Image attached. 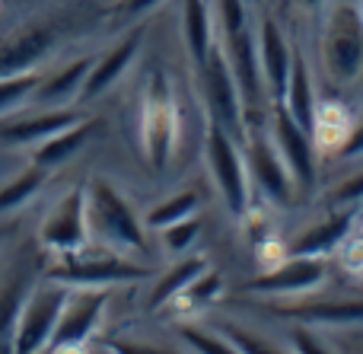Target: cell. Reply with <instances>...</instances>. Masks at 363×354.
I'll list each match as a JSON object with an SVG mask.
<instances>
[{"mask_svg": "<svg viewBox=\"0 0 363 354\" xmlns=\"http://www.w3.org/2000/svg\"><path fill=\"white\" fill-rule=\"evenodd\" d=\"M290 342H294L296 351H328V345L322 342L313 329H309V323L306 326H296V329L290 332Z\"/></svg>", "mask_w": 363, "mask_h": 354, "instance_id": "836d02e7", "label": "cell"}, {"mask_svg": "<svg viewBox=\"0 0 363 354\" xmlns=\"http://www.w3.org/2000/svg\"><path fill=\"white\" fill-rule=\"evenodd\" d=\"M86 227L89 243L99 249L131 255L138 262L150 259V240H147V223L134 211V204L108 182L106 176H93L86 185Z\"/></svg>", "mask_w": 363, "mask_h": 354, "instance_id": "6da1fadb", "label": "cell"}, {"mask_svg": "<svg viewBox=\"0 0 363 354\" xmlns=\"http://www.w3.org/2000/svg\"><path fill=\"white\" fill-rule=\"evenodd\" d=\"M249 4H252V6H255V4H262V0H249Z\"/></svg>", "mask_w": 363, "mask_h": 354, "instance_id": "74e56055", "label": "cell"}, {"mask_svg": "<svg viewBox=\"0 0 363 354\" xmlns=\"http://www.w3.org/2000/svg\"><path fill=\"white\" fill-rule=\"evenodd\" d=\"M338 157L341 160H357V157H363V115L351 125V131H347V140L341 144Z\"/></svg>", "mask_w": 363, "mask_h": 354, "instance_id": "e575fe53", "label": "cell"}, {"mask_svg": "<svg viewBox=\"0 0 363 354\" xmlns=\"http://www.w3.org/2000/svg\"><path fill=\"white\" fill-rule=\"evenodd\" d=\"M140 140H144L147 163L153 170H166L176 153L179 140V112L176 99L169 93V83L163 74L150 77V87L144 96V112H140Z\"/></svg>", "mask_w": 363, "mask_h": 354, "instance_id": "52a82bcc", "label": "cell"}, {"mask_svg": "<svg viewBox=\"0 0 363 354\" xmlns=\"http://www.w3.org/2000/svg\"><path fill=\"white\" fill-rule=\"evenodd\" d=\"M338 249H341V265L347 272L360 275L363 272V233H347Z\"/></svg>", "mask_w": 363, "mask_h": 354, "instance_id": "d6a6232c", "label": "cell"}, {"mask_svg": "<svg viewBox=\"0 0 363 354\" xmlns=\"http://www.w3.org/2000/svg\"><path fill=\"white\" fill-rule=\"evenodd\" d=\"M360 275H363V272H360Z\"/></svg>", "mask_w": 363, "mask_h": 354, "instance_id": "60d3db41", "label": "cell"}, {"mask_svg": "<svg viewBox=\"0 0 363 354\" xmlns=\"http://www.w3.org/2000/svg\"><path fill=\"white\" fill-rule=\"evenodd\" d=\"M204 163H207V172H211L213 185H217L220 198H223L226 211H230L233 217L249 214L252 179H249V166H245L242 140L236 144V138H233L226 128L211 121L207 134H204Z\"/></svg>", "mask_w": 363, "mask_h": 354, "instance_id": "3957f363", "label": "cell"}, {"mask_svg": "<svg viewBox=\"0 0 363 354\" xmlns=\"http://www.w3.org/2000/svg\"><path fill=\"white\" fill-rule=\"evenodd\" d=\"M93 128H96L93 118H83V121H77V125L64 128V131L51 134V138H45L42 144H35V153H32V166H38V170L51 172V170H57V166L70 163V160L80 153V147L89 140Z\"/></svg>", "mask_w": 363, "mask_h": 354, "instance_id": "44dd1931", "label": "cell"}, {"mask_svg": "<svg viewBox=\"0 0 363 354\" xmlns=\"http://www.w3.org/2000/svg\"><path fill=\"white\" fill-rule=\"evenodd\" d=\"M38 240L55 255H70L89 246V227H86V192L83 185L67 189L55 204L48 208Z\"/></svg>", "mask_w": 363, "mask_h": 354, "instance_id": "8fae6325", "label": "cell"}, {"mask_svg": "<svg viewBox=\"0 0 363 354\" xmlns=\"http://www.w3.org/2000/svg\"><path fill=\"white\" fill-rule=\"evenodd\" d=\"M277 316H294L300 323H363V300H315L303 304L300 297L290 304L271 306Z\"/></svg>", "mask_w": 363, "mask_h": 354, "instance_id": "7402d4cb", "label": "cell"}, {"mask_svg": "<svg viewBox=\"0 0 363 354\" xmlns=\"http://www.w3.org/2000/svg\"><path fill=\"white\" fill-rule=\"evenodd\" d=\"M300 6H306V10H313V6H319V4H325V0H296Z\"/></svg>", "mask_w": 363, "mask_h": 354, "instance_id": "8d00e7d4", "label": "cell"}, {"mask_svg": "<svg viewBox=\"0 0 363 354\" xmlns=\"http://www.w3.org/2000/svg\"><path fill=\"white\" fill-rule=\"evenodd\" d=\"M281 106L290 112V118L296 121L300 128H306L313 134V125H315V89H313V74H309V64H306V55L300 48H294V61H290V80H287V89H284V99Z\"/></svg>", "mask_w": 363, "mask_h": 354, "instance_id": "d6986e66", "label": "cell"}, {"mask_svg": "<svg viewBox=\"0 0 363 354\" xmlns=\"http://www.w3.org/2000/svg\"><path fill=\"white\" fill-rule=\"evenodd\" d=\"M157 233H160V246H163L169 255H185L188 246H191V243L198 240V233H201V217L198 214L182 217V221L169 223V227H163V230H157Z\"/></svg>", "mask_w": 363, "mask_h": 354, "instance_id": "f1b7e54d", "label": "cell"}, {"mask_svg": "<svg viewBox=\"0 0 363 354\" xmlns=\"http://www.w3.org/2000/svg\"><path fill=\"white\" fill-rule=\"evenodd\" d=\"M201 93H204V106L211 112V121H217L220 128L242 140L245 134V112H242V96L233 80V70L226 64V55L220 48V42H213L211 55L204 57V64L198 67Z\"/></svg>", "mask_w": 363, "mask_h": 354, "instance_id": "ba28073f", "label": "cell"}, {"mask_svg": "<svg viewBox=\"0 0 363 354\" xmlns=\"http://www.w3.org/2000/svg\"><path fill=\"white\" fill-rule=\"evenodd\" d=\"M322 74L335 87H354L363 77V6L360 0H332L319 35Z\"/></svg>", "mask_w": 363, "mask_h": 354, "instance_id": "7a4b0ae2", "label": "cell"}, {"mask_svg": "<svg viewBox=\"0 0 363 354\" xmlns=\"http://www.w3.org/2000/svg\"><path fill=\"white\" fill-rule=\"evenodd\" d=\"M163 0H121V13L125 16H144V13L157 10Z\"/></svg>", "mask_w": 363, "mask_h": 354, "instance_id": "d590c367", "label": "cell"}, {"mask_svg": "<svg viewBox=\"0 0 363 354\" xmlns=\"http://www.w3.org/2000/svg\"><path fill=\"white\" fill-rule=\"evenodd\" d=\"M211 10H213V26H217V38L252 26L249 0H211Z\"/></svg>", "mask_w": 363, "mask_h": 354, "instance_id": "83f0119b", "label": "cell"}, {"mask_svg": "<svg viewBox=\"0 0 363 354\" xmlns=\"http://www.w3.org/2000/svg\"><path fill=\"white\" fill-rule=\"evenodd\" d=\"M86 249L70 255H57L61 262L55 268H48V278L61 281L67 287H115V284H131V281L150 278V268L144 262L131 259V255L112 253V249H102V253L89 255Z\"/></svg>", "mask_w": 363, "mask_h": 354, "instance_id": "277c9868", "label": "cell"}, {"mask_svg": "<svg viewBox=\"0 0 363 354\" xmlns=\"http://www.w3.org/2000/svg\"><path fill=\"white\" fill-rule=\"evenodd\" d=\"M242 153L245 166H249V179L262 192L264 201L274 204V208H294L296 198H300V189H296L284 157L277 153L271 134H264V128L258 125H249L242 134Z\"/></svg>", "mask_w": 363, "mask_h": 354, "instance_id": "5b68a950", "label": "cell"}, {"mask_svg": "<svg viewBox=\"0 0 363 354\" xmlns=\"http://www.w3.org/2000/svg\"><path fill=\"white\" fill-rule=\"evenodd\" d=\"M26 281H10L0 294V351H10L13 342V329H16V319L19 310L26 304Z\"/></svg>", "mask_w": 363, "mask_h": 354, "instance_id": "4316f807", "label": "cell"}, {"mask_svg": "<svg viewBox=\"0 0 363 354\" xmlns=\"http://www.w3.org/2000/svg\"><path fill=\"white\" fill-rule=\"evenodd\" d=\"M360 6H363V0H360Z\"/></svg>", "mask_w": 363, "mask_h": 354, "instance_id": "ab89813d", "label": "cell"}, {"mask_svg": "<svg viewBox=\"0 0 363 354\" xmlns=\"http://www.w3.org/2000/svg\"><path fill=\"white\" fill-rule=\"evenodd\" d=\"M182 38L191 55L194 67L204 64L211 55L213 42H217V26H213L211 0H182Z\"/></svg>", "mask_w": 363, "mask_h": 354, "instance_id": "ffe728a7", "label": "cell"}, {"mask_svg": "<svg viewBox=\"0 0 363 354\" xmlns=\"http://www.w3.org/2000/svg\"><path fill=\"white\" fill-rule=\"evenodd\" d=\"M93 67V57H77V61L57 67L55 74L42 77L32 93L29 106H42V109H55V106H74L80 102L83 83H86V74Z\"/></svg>", "mask_w": 363, "mask_h": 354, "instance_id": "ac0fdd59", "label": "cell"}, {"mask_svg": "<svg viewBox=\"0 0 363 354\" xmlns=\"http://www.w3.org/2000/svg\"><path fill=\"white\" fill-rule=\"evenodd\" d=\"M204 268H207V262L201 259V255H191V259H179L176 265L169 268V272L157 278V284H153L150 300H147V304L157 310V306H163V304H169V300H176L179 294L185 291V287L191 284V281L198 278L201 272H204Z\"/></svg>", "mask_w": 363, "mask_h": 354, "instance_id": "603a6c76", "label": "cell"}, {"mask_svg": "<svg viewBox=\"0 0 363 354\" xmlns=\"http://www.w3.org/2000/svg\"><path fill=\"white\" fill-rule=\"evenodd\" d=\"M70 287L61 284V281H45V284L32 287L26 294V304L19 310L16 329H13V342L10 351L16 354H38L48 351V342L55 336V326L61 319V310L67 304Z\"/></svg>", "mask_w": 363, "mask_h": 354, "instance_id": "8992f818", "label": "cell"}, {"mask_svg": "<svg viewBox=\"0 0 363 354\" xmlns=\"http://www.w3.org/2000/svg\"><path fill=\"white\" fill-rule=\"evenodd\" d=\"M55 42H57V32L51 26H38V29L16 35L13 42H6L0 48V77H16V74L35 70L55 51Z\"/></svg>", "mask_w": 363, "mask_h": 354, "instance_id": "2e32d148", "label": "cell"}, {"mask_svg": "<svg viewBox=\"0 0 363 354\" xmlns=\"http://www.w3.org/2000/svg\"><path fill=\"white\" fill-rule=\"evenodd\" d=\"M255 45H258V64H262L264 89H268L271 106L284 99V89L290 80V61H294V48L287 45L281 26L271 16L255 19Z\"/></svg>", "mask_w": 363, "mask_h": 354, "instance_id": "4fadbf2b", "label": "cell"}, {"mask_svg": "<svg viewBox=\"0 0 363 354\" xmlns=\"http://www.w3.org/2000/svg\"><path fill=\"white\" fill-rule=\"evenodd\" d=\"M268 125H271V131H268L271 140H274L277 153H281L284 163H287L300 195H309V192L315 189V179H319V157H315L313 134H309L306 128L296 125L281 102L271 106Z\"/></svg>", "mask_w": 363, "mask_h": 354, "instance_id": "9c48e42d", "label": "cell"}, {"mask_svg": "<svg viewBox=\"0 0 363 354\" xmlns=\"http://www.w3.org/2000/svg\"><path fill=\"white\" fill-rule=\"evenodd\" d=\"M86 115L74 106H55V109H42L35 115H13V118L0 121V144L6 147H35L45 138L64 131V128L83 121Z\"/></svg>", "mask_w": 363, "mask_h": 354, "instance_id": "5bb4252c", "label": "cell"}, {"mask_svg": "<svg viewBox=\"0 0 363 354\" xmlns=\"http://www.w3.org/2000/svg\"><path fill=\"white\" fill-rule=\"evenodd\" d=\"M357 221V208L332 211L322 221H315L313 227H306L294 243H290V255H328L345 243V236L354 230Z\"/></svg>", "mask_w": 363, "mask_h": 354, "instance_id": "e0dca14e", "label": "cell"}, {"mask_svg": "<svg viewBox=\"0 0 363 354\" xmlns=\"http://www.w3.org/2000/svg\"><path fill=\"white\" fill-rule=\"evenodd\" d=\"M108 304V287H70L48 351H77L96 336Z\"/></svg>", "mask_w": 363, "mask_h": 354, "instance_id": "30bf717a", "label": "cell"}, {"mask_svg": "<svg viewBox=\"0 0 363 354\" xmlns=\"http://www.w3.org/2000/svg\"><path fill=\"white\" fill-rule=\"evenodd\" d=\"M140 45H144V29L138 26V29L128 32L118 45H112L102 57H93V67H89L86 83H83V93H80V106H86V102L106 96L108 89L128 74V67L134 64V57L140 55Z\"/></svg>", "mask_w": 363, "mask_h": 354, "instance_id": "9a60e30c", "label": "cell"}, {"mask_svg": "<svg viewBox=\"0 0 363 354\" xmlns=\"http://www.w3.org/2000/svg\"><path fill=\"white\" fill-rule=\"evenodd\" d=\"M325 275H328L325 255H287L271 272L249 281L245 294H264V297H277V300L306 297V294L319 291L325 284Z\"/></svg>", "mask_w": 363, "mask_h": 354, "instance_id": "7c38bea8", "label": "cell"}, {"mask_svg": "<svg viewBox=\"0 0 363 354\" xmlns=\"http://www.w3.org/2000/svg\"><path fill=\"white\" fill-rule=\"evenodd\" d=\"M38 80H42V74H35V70L16 77H0V121L13 118L16 112H23L29 106Z\"/></svg>", "mask_w": 363, "mask_h": 354, "instance_id": "d4e9b609", "label": "cell"}, {"mask_svg": "<svg viewBox=\"0 0 363 354\" xmlns=\"http://www.w3.org/2000/svg\"><path fill=\"white\" fill-rule=\"evenodd\" d=\"M220 291H223V278H220L217 272H211V268H204L176 300H182V304H188V306H211L213 300L220 297Z\"/></svg>", "mask_w": 363, "mask_h": 354, "instance_id": "f546056e", "label": "cell"}, {"mask_svg": "<svg viewBox=\"0 0 363 354\" xmlns=\"http://www.w3.org/2000/svg\"><path fill=\"white\" fill-rule=\"evenodd\" d=\"M45 179H48V172L38 170V166H32V170L16 172L13 179H6V182L0 185V217L26 208V204L38 195V189L45 185Z\"/></svg>", "mask_w": 363, "mask_h": 354, "instance_id": "cb8c5ba5", "label": "cell"}, {"mask_svg": "<svg viewBox=\"0 0 363 354\" xmlns=\"http://www.w3.org/2000/svg\"><path fill=\"white\" fill-rule=\"evenodd\" d=\"M198 204H201L198 201V192H179V195H172V198H166V201L153 204V208L147 211L144 223H147V230H163V227H169V223L182 221V217L198 214Z\"/></svg>", "mask_w": 363, "mask_h": 354, "instance_id": "484cf974", "label": "cell"}, {"mask_svg": "<svg viewBox=\"0 0 363 354\" xmlns=\"http://www.w3.org/2000/svg\"><path fill=\"white\" fill-rule=\"evenodd\" d=\"M328 198H332L335 208H357V204H363V166H357L354 172H347V176L332 189Z\"/></svg>", "mask_w": 363, "mask_h": 354, "instance_id": "4dcf8cb0", "label": "cell"}, {"mask_svg": "<svg viewBox=\"0 0 363 354\" xmlns=\"http://www.w3.org/2000/svg\"><path fill=\"white\" fill-rule=\"evenodd\" d=\"M360 233H363V227H360Z\"/></svg>", "mask_w": 363, "mask_h": 354, "instance_id": "f35d334b", "label": "cell"}, {"mask_svg": "<svg viewBox=\"0 0 363 354\" xmlns=\"http://www.w3.org/2000/svg\"><path fill=\"white\" fill-rule=\"evenodd\" d=\"M179 336H182V342H185L188 348H194V351H207V354H213V351H233L230 342H226L220 332H204V329H198V326H182Z\"/></svg>", "mask_w": 363, "mask_h": 354, "instance_id": "1f68e13d", "label": "cell"}]
</instances>
